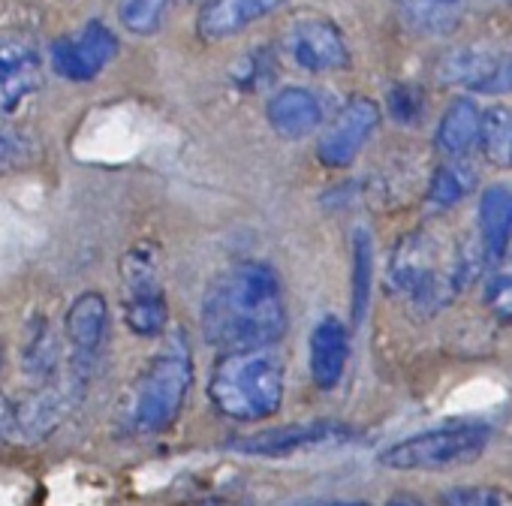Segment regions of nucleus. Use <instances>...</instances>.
I'll list each match as a JSON object with an SVG mask.
<instances>
[{
  "instance_id": "nucleus-29",
  "label": "nucleus",
  "mask_w": 512,
  "mask_h": 506,
  "mask_svg": "<svg viewBox=\"0 0 512 506\" xmlns=\"http://www.w3.org/2000/svg\"><path fill=\"white\" fill-rule=\"evenodd\" d=\"M485 299L488 305L494 308V314L512 320V266L506 269H497L488 281V290H485Z\"/></svg>"
},
{
  "instance_id": "nucleus-10",
  "label": "nucleus",
  "mask_w": 512,
  "mask_h": 506,
  "mask_svg": "<svg viewBox=\"0 0 512 506\" xmlns=\"http://www.w3.org/2000/svg\"><path fill=\"white\" fill-rule=\"evenodd\" d=\"M287 52L308 73H329L350 64V49L335 22L323 16H299L287 28Z\"/></svg>"
},
{
  "instance_id": "nucleus-15",
  "label": "nucleus",
  "mask_w": 512,
  "mask_h": 506,
  "mask_svg": "<svg viewBox=\"0 0 512 506\" xmlns=\"http://www.w3.org/2000/svg\"><path fill=\"white\" fill-rule=\"evenodd\" d=\"M269 124L284 139H305L323 121V106L308 88H284L266 106Z\"/></svg>"
},
{
  "instance_id": "nucleus-1",
  "label": "nucleus",
  "mask_w": 512,
  "mask_h": 506,
  "mask_svg": "<svg viewBox=\"0 0 512 506\" xmlns=\"http://www.w3.org/2000/svg\"><path fill=\"white\" fill-rule=\"evenodd\" d=\"M287 332V299L272 266L238 263L217 275L202 299V335L211 347H272Z\"/></svg>"
},
{
  "instance_id": "nucleus-23",
  "label": "nucleus",
  "mask_w": 512,
  "mask_h": 506,
  "mask_svg": "<svg viewBox=\"0 0 512 506\" xmlns=\"http://www.w3.org/2000/svg\"><path fill=\"white\" fill-rule=\"evenodd\" d=\"M476 187V172L464 163H446L434 169L428 184V202L434 208H452L458 205L470 190Z\"/></svg>"
},
{
  "instance_id": "nucleus-28",
  "label": "nucleus",
  "mask_w": 512,
  "mask_h": 506,
  "mask_svg": "<svg viewBox=\"0 0 512 506\" xmlns=\"http://www.w3.org/2000/svg\"><path fill=\"white\" fill-rule=\"evenodd\" d=\"M389 112L398 124L404 127H413L422 121V112H425V94L416 88V85H395L392 94H389Z\"/></svg>"
},
{
  "instance_id": "nucleus-6",
  "label": "nucleus",
  "mask_w": 512,
  "mask_h": 506,
  "mask_svg": "<svg viewBox=\"0 0 512 506\" xmlns=\"http://www.w3.org/2000/svg\"><path fill=\"white\" fill-rule=\"evenodd\" d=\"M124 320L139 338H160L169 323V305L160 281V257L151 241L133 244L121 260Z\"/></svg>"
},
{
  "instance_id": "nucleus-18",
  "label": "nucleus",
  "mask_w": 512,
  "mask_h": 506,
  "mask_svg": "<svg viewBox=\"0 0 512 506\" xmlns=\"http://www.w3.org/2000/svg\"><path fill=\"white\" fill-rule=\"evenodd\" d=\"M67 410V389H61V383L52 386H31L28 395L16 404V425L19 434H25L28 440H43L49 437Z\"/></svg>"
},
{
  "instance_id": "nucleus-2",
  "label": "nucleus",
  "mask_w": 512,
  "mask_h": 506,
  "mask_svg": "<svg viewBox=\"0 0 512 506\" xmlns=\"http://www.w3.org/2000/svg\"><path fill=\"white\" fill-rule=\"evenodd\" d=\"M482 260V250L470 244H455L452 250H443L431 232L416 229L404 235L392 253L389 287L413 308L437 311L449 305L461 290H467Z\"/></svg>"
},
{
  "instance_id": "nucleus-8",
  "label": "nucleus",
  "mask_w": 512,
  "mask_h": 506,
  "mask_svg": "<svg viewBox=\"0 0 512 506\" xmlns=\"http://www.w3.org/2000/svg\"><path fill=\"white\" fill-rule=\"evenodd\" d=\"M437 73L449 85H461L476 94H509L512 91V49L494 43H470L449 52Z\"/></svg>"
},
{
  "instance_id": "nucleus-16",
  "label": "nucleus",
  "mask_w": 512,
  "mask_h": 506,
  "mask_svg": "<svg viewBox=\"0 0 512 506\" xmlns=\"http://www.w3.org/2000/svg\"><path fill=\"white\" fill-rule=\"evenodd\" d=\"M512 235V184H491L479 199V250L485 263L506 257Z\"/></svg>"
},
{
  "instance_id": "nucleus-25",
  "label": "nucleus",
  "mask_w": 512,
  "mask_h": 506,
  "mask_svg": "<svg viewBox=\"0 0 512 506\" xmlns=\"http://www.w3.org/2000/svg\"><path fill=\"white\" fill-rule=\"evenodd\" d=\"M37 157H40V145L34 142V136H28L19 127L0 124V175L19 172L31 166Z\"/></svg>"
},
{
  "instance_id": "nucleus-5",
  "label": "nucleus",
  "mask_w": 512,
  "mask_h": 506,
  "mask_svg": "<svg viewBox=\"0 0 512 506\" xmlns=\"http://www.w3.org/2000/svg\"><path fill=\"white\" fill-rule=\"evenodd\" d=\"M491 443V425L482 419H455L416 434H407L380 452V464L389 470L434 473L458 464H470Z\"/></svg>"
},
{
  "instance_id": "nucleus-33",
  "label": "nucleus",
  "mask_w": 512,
  "mask_h": 506,
  "mask_svg": "<svg viewBox=\"0 0 512 506\" xmlns=\"http://www.w3.org/2000/svg\"><path fill=\"white\" fill-rule=\"evenodd\" d=\"M0 368H4V350H0Z\"/></svg>"
},
{
  "instance_id": "nucleus-19",
  "label": "nucleus",
  "mask_w": 512,
  "mask_h": 506,
  "mask_svg": "<svg viewBox=\"0 0 512 506\" xmlns=\"http://www.w3.org/2000/svg\"><path fill=\"white\" fill-rule=\"evenodd\" d=\"M479 136H482V109L473 100L458 97L446 106V112L437 124L434 142L443 154L461 157L479 142Z\"/></svg>"
},
{
  "instance_id": "nucleus-27",
  "label": "nucleus",
  "mask_w": 512,
  "mask_h": 506,
  "mask_svg": "<svg viewBox=\"0 0 512 506\" xmlns=\"http://www.w3.org/2000/svg\"><path fill=\"white\" fill-rule=\"evenodd\" d=\"M440 506H512V494L494 485H461L440 497Z\"/></svg>"
},
{
  "instance_id": "nucleus-13",
  "label": "nucleus",
  "mask_w": 512,
  "mask_h": 506,
  "mask_svg": "<svg viewBox=\"0 0 512 506\" xmlns=\"http://www.w3.org/2000/svg\"><path fill=\"white\" fill-rule=\"evenodd\" d=\"M43 85V58L25 40H0V115H10Z\"/></svg>"
},
{
  "instance_id": "nucleus-31",
  "label": "nucleus",
  "mask_w": 512,
  "mask_h": 506,
  "mask_svg": "<svg viewBox=\"0 0 512 506\" xmlns=\"http://www.w3.org/2000/svg\"><path fill=\"white\" fill-rule=\"evenodd\" d=\"M386 506H425L422 500H416V497H407V494H401V497H392Z\"/></svg>"
},
{
  "instance_id": "nucleus-26",
  "label": "nucleus",
  "mask_w": 512,
  "mask_h": 506,
  "mask_svg": "<svg viewBox=\"0 0 512 506\" xmlns=\"http://www.w3.org/2000/svg\"><path fill=\"white\" fill-rule=\"evenodd\" d=\"M169 0H121L118 19L136 37H151L160 31Z\"/></svg>"
},
{
  "instance_id": "nucleus-4",
  "label": "nucleus",
  "mask_w": 512,
  "mask_h": 506,
  "mask_svg": "<svg viewBox=\"0 0 512 506\" xmlns=\"http://www.w3.org/2000/svg\"><path fill=\"white\" fill-rule=\"evenodd\" d=\"M190 383H193V353L187 335L175 329L151 356V362L145 365V371L133 386V398H130L133 428L142 434L166 431L178 419Z\"/></svg>"
},
{
  "instance_id": "nucleus-21",
  "label": "nucleus",
  "mask_w": 512,
  "mask_h": 506,
  "mask_svg": "<svg viewBox=\"0 0 512 506\" xmlns=\"http://www.w3.org/2000/svg\"><path fill=\"white\" fill-rule=\"evenodd\" d=\"M401 16L419 34L446 37L464 19V0H401Z\"/></svg>"
},
{
  "instance_id": "nucleus-17",
  "label": "nucleus",
  "mask_w": 512,
  "mask_h": 506,
  "mask_svg": "<svg viewBox=\"0 0 512 506\" xmlns=\"http://www.w3.org/2000/svg\"><path fill=\"white\" fill-rule=\"evenodd\" d=\"M284 0H208L199 13V34L208 40H226L253 25L256 19H263L275 13Z\"/></svg>"
},
{
  "instance_id": "nucleus-30",
  "label": "nucleus",
  "mask_w": 512,
  "mask_h": 506,
  "mask_svg": "<svg viewBox=\"0 0 512 506\" xmlns=\"http://www.w3.org/2000/svg\"><path fill=\"white\" fill-rule=\"evenodd\" d=\"M19 431L16 425V404L4 395V389H0V443H4L7 437H13Z\"/></svg>"
},
{
  "instance_id": "nucleus-20",
  "label": "nucleus",
  "mask_w": 512,
  "mask_h": 506,
  "mask_svg": "<svg viewBox=\"0 0 512 506\" xmlns=\"http://www.w3.org/2000/svg\"><path fill=\"white\" fill-rule=\"evenodd\" d=\"M25 374L34 386H52L58 383V365H61V347L55 341V332L46 317H37L28 329V341L22 350Z\"/></svg>"
},
{
  "instance_id": "nucleus-3",
  "label": "nucleus",
  "mask_w": 512,
  "mask_h": 506,
  "mask_svg": "<svg viewBox=\"0 0 512 506\" xmlns=\"http://www.w3.org/2000/svg\"><path fill=\"white\" fill-rule=\"evenodd\" d=\"M211 404L238 422H256L284 404V362L269 347L226 350L208 380Z\"/></svg>"
},
{
  "instance_id": "nucleus-11",
  "label": "nucleus",
  "mask_w": 512,
  "mask_h": 506,
  "mask_svg": "<svg viewBox=\"0 0 512 506\" xmlns=\"http://www.w3.org/2000/svg\"><path fill=\"white\" fill-rule=\"evenodd\" d=\"M377 124H380L377 103L368 97H353L341 109V115L332 121V127L323 133V139L317 145L320 163L329 169H347L359 157V151L365 148V142L371 139Z\"/></svg>"
},
{
  "instance_id": "nucleus-12",
  "label": "nucleus",
  "mask_w": 512,
  "mask_h": 506,
  "mask_svg": "<svg viewBox=\"0 0 512 506\" xmlns=\"http://www.w3.org/2000/svg\"><path fill=\"white\" fill-rule=\"evenodd\" d=\"M347 428L338 422H302V425H284V428H269L260 434H250L244 440H235L232 449L244 455H260V458H287L302 449L314 446H329L344 440Z\"/></svg>"
},
{
  "instance_id": "nucleus-9",
  "label": "nucleus",
  "mask_w": 512,
  "mask_h": 506,
  "mask_svg": "<svg viewBox=\"0 0 512 506\" xmlns=\"http://www.w3.org/2000/svg\"><path fill=\"white\" fill-rule=\"evenodd\" d=\"M115 55H118V37L100 19H91L88 25H82L79 34L58 37L49 46L52 70L67 82H94L115 61Z\"/></svg>"
},
{
  "instance_id": "nucleus-7",
  "label": "nucleus",
  "mask_w": 512,
  "mask_h": 506,
  "mask_svg": "<svg viewBox=\"0 0 512 506\" xmlns=\"http://www.w3.org/2000/svg\"><path fill=\"white\" fill-rule=\"evenodd\" d=\"M64 332H67V347H70V380L73 389H82L88 377L94 374L106 338H109V305L97 290L82 293L67 317H64Z\"/></svg>"
},
{
  "instance_id": "nucleus-14",
  "label": "nucleus",
  "mask_w": 512,
  "mask_h": 506,
  "mask_svg": "<svg viewBox=\"0 0 512 506\" xmlns=\"http://www.w3.org/2000/svg\"><path fill=\"white\" fill-rule=\"evenodd\" d=\"M347 359H350V332L347 326L326 314L314 332H311V377L320 389H335L347 371Z\"/></svg>"
},
{
  "instance_id": "nucleus-32",
  "label": "nucleus",
  "mask_w": 512,
  "mask_h": 506,
  "mask_svg": "<svg viewBox=\"0 0 512 506\" xmlns=\"http://www.w3.org/2000/svg\"><path fill=\"white\" fill-rule=\"evenodd\" d=\"M314 506H365V503H338V500H329V503H314Z\"/></svg>"
},
{
  "instance_id": "nucleus-22",
  "label": "nucleus",
  "mask_w": 512,
  "mask_h": 506,
  "mask_svg": "<svg viewBox=\"0 0 512 506\" xmlns=\"http://www.w3.org/2000/svg\"><path fill=\"white\" fill-rule=\"evenodd\" d=\"M479 145L494 166H512V106H491L482 112Z\"/></svg>"
},
{
  "instance_id": "nucleus-24",
  "label": "nucleus",
  "mask_w": 512,
  "mask_h": 506,
  "mask_svg": "<svg viewBox=\"0 0 512 506\" xmlns=\"http://www.w3.org/2000/svg\"><path fill=\"white\" fill-rule=\"evenodd\" d=\"M371 263H374V250H371V235L365 229H356L353 241V320L359 323L368 311V296H371Z\"/></svg>"
}]
</instances>
